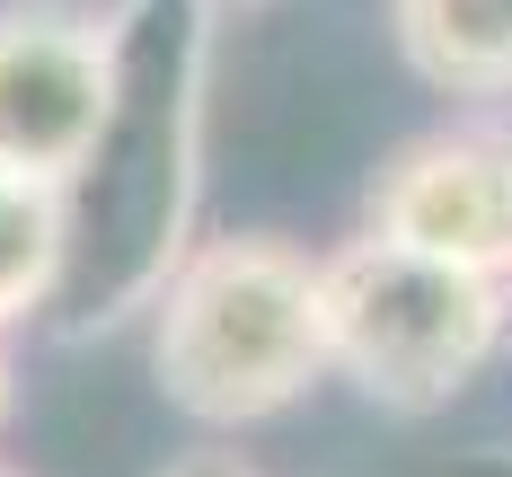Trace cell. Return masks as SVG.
Returning a JSON list of instances; mask_svg holds the SVG:
<instances>
[{
	"mask_svg": "<svg viewBox=\"0 0 512 477\" xmlns=\"http://www.w3.org/2000/svg\"><path fill=\"white\" fill-rule=\"evenodd\" d=\"M212 106V0H115V106L98 151L62 186L71 257L53 310L71 336L151 318L159 283L195 248Z\"/></svg>",
	"mask_w": 512,
	"mask_h": 477,
	"instance_id": "6da1fadb",
	"label": "cell"
},
{
	"mask_svg": "<svg viewBox=\"0 0 512 477\" xmlns=\"http://www.w3.org/2000/svg\"><path fill=\"white\" fill-rule=\"evenodd\" d=\"M151 380L177 416L212 433L301 407L318 380H336L318 257L274 230L195 239L151 301Z\"/></svg>",
	"mask_w": 512,
	"mask_h": 477,
	"instance_id": "7a4b0ae2",
	"label": "cell"
},
{
	"mask_svg": "<svg viewBox=\"0 0 512 477\" xmlns=\"http://www.w3.org/2000/svg\"><path fill=\"white\" fill-rule=\"evenodd\" d=\"M327 292V371L389 416H442L512 345V292L442 257H415L380 230H354L318 257Z\"/></svg>",
	"mask_w": 512,
	"mask_h": 477,
	"instance_id": "3957f363",
	"label": "cell"
},
{
	"mask_svg": "<svg viewBox=\"0 0 512 477\" xmlns=\"http://www.w3.org/2000/svg\"><path fill=\"white\" fill-rule=\"evenodd\" d=\"M115 106V9L0 0V177L71 186Z\"/></svg>",
	"mask_w": 512,
	"mask_h": 477,
	"instance_id": "277c9868",
	"label": "cell"
},
{
	"mask_svg": "<svg viewBox=\"0 0 512 477\" xmlns=\"http://www.w3.org/2000/svg\"><path fill=\"white\" fill-rule=\"evenodd\" d=\"M362 230L512 283V115H451L371 168Z\"/></svg>",
	"mask_w": 512,
	"mask_h": 477,
	"instance_id": "5b68a950",
	"label": "cell"
},
{
	"mask_svg": "<svg viewBox=\"0 0 512 477\" xmlns=\"http://www.w3.org/2000/svg\"><path fill=\"white\" fill-rule=\"evenodd\" d=\"M389 36L424 89L460 106L512 98V0H389Z\"/></svg>",
	"mask_w": 512,
	"mask_h": 477,
	"instance_id": "8992f818",
	"label": "cell"
},
{
	"mask_svg": "<svg viewBox=\"0 0 512 477\" xmlns=\"http://www.w3.org/2000/svg\"><path fill=\"white\" fill-rule=\"evenodd\" d=\"M62 257H71L62 186L0 177V336L53 310V292H62Z\"/></svg>",
	"mask_w": 512,
	"mask_h": 477,
	"instance_id": "52a82bcc",
	"label": "cell"
},
{
	"mask_svg": "<svg viewBox=\"0 0 512 477\" xmlns=\"http://www.w3.org/2000/svg\"><path fill=\"white\" fill-rule=\"evenodd\" d=\"M159 477H256V469L239 460V451H186L177 469H159Z\"/></svg>",
	"mask_w": 512,
	"mask_h": 477,
	"instance_id": "ba28073f",
	"label": "cell"
},
{
	"mask_svg": "<svg viewBox=\"0 0 512 477\" xmlns=\"http://www.w3.org/2000/svg\"><path fill=\"white\" fill-rule=\"evenodd\" d=\"M468 477H512V442H504V451H486V460H468Z\"/></svg>",
	"mask_w": 512,
	"mask_h": 477,
	"instance_id": "9c48e42d",
	"label": "cell"
},
{
	"mask_svg": "<svg viewBox=\"0 0 512 477\" xmlns=\"http://www.w3.org/2000/svg\"><path fill=\"white\" fill-rule=\"evenodd\" d=\"M9 407H18V371H9V345H0V424H9Z\"/></svg>",
	"mask_w": 512,
	"mask_h": 477,
	"instance_id": "30bf717a",
	"label": "cell"
},
{
	"mask_svg": "<svg viewBox=\"0 0 512 477\" xmlns=\"http://www.w3.org/2000/svg\"><path fill=\"white\" fill-rule=\"evenodd\" d=\"M0 477H27V469H9V460H0Z\"/></svg>",
	"mask_w": 512,
	"mask_h": 477,
	"instance_id": "8fae6325",
	"label": "cell"
},
{
	"mask_svg": "<svg viewBox=\"0 0 512 477\" xmlns=\"http://www.w3.org/2000/svg\"><path fill=\"white\" fill-rule=\"evenodd\" d=\"M504 292H512V283H504Z\"/></svg>",
	"mask_w": 512,
	"mask_h": 477,
	"instance_id": "7c38bea8",
	"label": "cell"
}]
</instances>
